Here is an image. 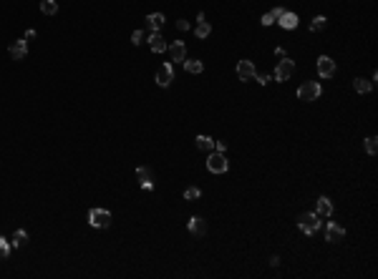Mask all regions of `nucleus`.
Masks as SVG:
<instances>
[{
	"label": "nucleus",
	"mask_w": 378,
	"mask_h": 279,
	"mask_svg": "<svg viewBox=\"0 0 378 279\" xmlns=\"http://www.w3.org/2000/svg\"><path fill=\"white\" fill-rule=\"evenodd\" d=\"M194 33H197V38H207V35L212 33V25L205 20V13H199V16H197V28H194Z\"/></svg>",
	"instance_id": "obj_14"
},
{
	"label": "nucleus",
	"mask_w": 378,
	"mask_h": 279,
	"mask_svg": "<svg viewBox=\"0 0 378 279\" xmlns=\"http://www.w3.org/2000/svg\"><path fill=\"white\" fill-rule=\"evenodd\" d=\"M199 196H202V192H199L197 186H189L187 192H184V199H187V201H197Z\"/></svg>",
	"instance_id": "obj_25"
},
{
	"label": "nucleus",
	"mask_w": 378,
	"mask_h": 279,
	"mask_svg": "<svg viewBox=\"0 0 378 279\" xmlns=\"http://www.w3.org/2000/svg\"><path fill=\"white\" fill-rule=\"evenodd\" d=\"M283 13H285V10H283V8H272V10H270V18H272V20H275V23H278V20H280V18H283Z\"/></svg>",
	"instance_id": "obj_29"
},
{
	"label": "nucleus",
	"mask_w": 378,
	"mask_h": 279,
	"mask_svg": "<svg viewBox=\"0 0 378 279\" xmlns=\"http://www.w3.org/2000/svg\"><path fill=\"white\" fill-rule=\"evenodd\" d=\"M89 222L96 229H106V227H111V211L109 209H91L89 211Z\"/></svg>",
	"instance_id": "obj_3"
},
{
	"label": "nucleus",
	"mask_w": 378,
	"mask_h": 279,
	"mask_svg": "<svg viewBox=\"0 0 378 279\" xmlns=\"http://www.w3.org/2000/svg\"><path fill=\"white\" fill-rule=\"evenodd\" d=\"M197 149L199 151H214V139H209V136H197Z\"/></svg>",
	"instance_id": "obj_19"
},
{
	"label": "nucleus",
	"mask_w": 378,
	"mask_h": 279,
	"mask_svg": "<svg viewBox=\"0 0 378 279\" xmlns=\"http://www.w3.org/2000/svg\"><path fill=\"white\" fill-rule=\"evenodd\" d=\"M184 68H187V73H202L205 70V66H202V61H184Z\"/></svg>",
	"instance_id": "obj_23"
},
{
	"label": "nucleus",
	"mask_w": 378,
	"mask_h": 279,
	"mask_svg": "<svg viewBox=\"0 0 378 279\" xmlns=\"http://www.w3.org/2000/svg\"><path fill=\"white\" fill-rule=\"evenodd\" d=\"M189 231H192L194 237H202V234L207 231L205 219H202V216H192V219H189Z\"/></svg>",
	"instance_id": "obj_15"
},
{
	"label": "nucleus",
	"mask_w": 378,
	"mask_h": 279,
	"mask_svg": "<svg viewBox=\"0 0 378 279\" xmlns=\"http://www.w3.org/2000/svg\"><path fill=\"white\" fill-rule=\"evenodd\" d=\"M323 28H325V18H323V16H315L313 23H310V31H313V33H321Z\"/></svg>",
	"instance_id": "obj_24"
},
{
	"label": "nucleus",
	"mask_w": 378,
	"mask_h": 279,
	"mask_svg": "<svg viewBox=\"0 0 378 279\" xmlns=\"http://www.w3.org/2000/svg\"><path fill=\"white\" fill-rule=\"evenodd\" d=\"M343 237H345V231H343V227H338V224H328V229H325V239L328 242H343Z\"/></svg>",
	"instance_id": "obj_12"
},
{
	"label": "nucleus",
	"mask_w": 378,
	"mask_h": 279,
	"mask_svg": "<svg viewBox=\"0 0 378 279\" xmlns=\"http://www.w3.org/2000/svg\"><path fill=\"white\" fill-rule=\"evenodd\" d=\"M10 257V244L5 239H0V262H5Z\"/></svg>",
	"instance_id": "obj_26"
},
{
	"label": "nucleus",
	"mask_w": 378,
	"mask_h": 279,
	"mask_svg": "<svg viewBox=\"0 0 378 279\" xmlns=\"http://www.w3.org/2000/svg\"><path fill=\"white\" fill-rule=\"evenodd\" d=\"M225 149H227V143H225V141H214V151L225 154Z\"/></svg>",
	"instance_id": "obj_30"
},
{
	"label": "nucleus",
	"mask_w": 378,
	"mask_h": 279,
	"mask_svg": "<svg viewBox=\"0 0 378 279\" xmlns=\"http://www.w3.org/2000/svg\"><path fill=\"white\" fill-rule=\"evenodd\" d=\"M298 227L302 234H315L318 229H321V216H318L315 211H305L298 216Z\"/></svg>",
	"instance_id": "obj_1"
},
{
	"label": "nucleus",
	"mask_w": 378,
	"mask_h": 279,
	"mask_svg": "<svg viewBox=\"0 0 378 279\" xmlns=\"http://www.w3.org/2000/svg\"><path fill=\"white\" fill-rule=\"evenodd\" d=\"M321 93H323V88H321V83H318V81H308V83H302L298 88V98L300 101H318V98H321Z\"/></svg>",
	"instance_id": "obj_2"
},
{
	"label": "nucleus",
	"mask_w": 378,
	"mask_h": 279,
	"mask_svg": "<svg viewBox=\"0 0 378 279\" xmlns=\"http://www.w3.org/2000/svg\"><path fill=\"white\" fill-rule=\"evenodd\" d=\"M283 28H285V31H295V28H298V16H295V13H283V18L278 20Z\"/></svg>",
	"instance_id": "obj_17"
},
{
	"label": "nucleus",
	"mask_w": 378,
	"mask_h": 279,
	"mask_svg": "<svg viewBox=\"0 0 378 279\" xmlns=\"http://www.w3.org/2000/svg\"><path fill=\"white\" fill-rule=\"evenodd\" d=\"M164 16H162V13H151V16H147V25L151 28V31H162V28H164Z\"/></svg>",
	"instance_id": "obj_18"
},
{
	"label": "nucleus",
	"mask_w": 378,
	"mask_h": 279,
	"mask_svg": "<svg viewBox=\"0 0 378 279\" xmlns=\"http://www.w3.org/2000/svg\"><path fill=\"white\" fill-rule=\"evenodd\" d=\"M177 28H179V31H189V23L182 18V20H177Z\"/></svg>",
	"instance_id": "obj_31"
},
{
	"label": "nucleus",
	"mask_w": 378,
	"mask_h": 279,
	"mask_svg": "<svg viewBox=\"0 0 378 279\" xmlns=\"http://www.w3.org/2000/svg\"><path fill=\"white\" fill-rule=\"evenodd\" d=\"M8 53H10L13 61H23V58L28 55V40H16V43L10 46Z\"/></svg>",
	"instance_id": "obj_10"
},
{
	"label": "nucleus",
	"mask_w": 378,
	"mask_h": 279,
	"mask_svg": "<svg viewBox=\"0 0 378 279\" xmlns=\"http://www.w3.org/2000/svg\"><path fill=\"white\" fill-rule=\"evenodd\" d=\"M171 81H174V70H171V63H164L162 68L156 70V83L162 86V88H167Z\"/></svg>",
	"instance_id": "obj_8"
},
{
	"label": "nucleus",
	"mask_w": 378,
	"mask_h": 279,
	"mask_svg": "<svg viewBox=\"0 0 378 279\" xmlns=\"http://www.w3.org/2000/svg\"><path fill=\"white\" fill-rule=\"evenodd\" d=\"M315 214H318V216H330V214H333V204H330L328 196H321V199H318Z\"/></svg>",
	"instance_id": "obj_16"
},
{
	"label": "nucleus",
	"mask_w": 378,
	"mask_h": 279,
	"mask_svg": "<svg viewBox=\"0 0 378 279\" xmlns=\"http://www.w3.org/2000/svg\"><path fill=\"white\" fill-rule=\"evenodd\" d=\"M136 176H139V181H141V189L151 192V189H154V184H151V179H154L151 169H149V166H139V169H136Z\"/></svg>",
	"instance_id": "obj_11"
},
{
	"label": "nucleus",
	"mask_w": 378,
	"mask_h": 279,
	"mask_svg": "<svg viewBox=\"0 0 378 279\" xmlns=\"http://www.w3.org/2000/svg\"><path fill=\"white\" fill-rule=\"evenodd\" d=\"M237 76H240V81H252V78L257 76L255 63H252V61H240V63H237Z\"/></svg>",
	"instance_id": "obj_7"
},
{
	"label": "nucleus",
	"mask_w": 378,
	"mask_h": 279,
	"mask_svg": "<svg viewBox=\"0 0 378 279\" xmlns=\"http://www.w3.org/2000/svg\"><path fill=\"white\" fill-rule=\"evenodd\" d=\"M376 141H378L376 136H371V139H366V154H371V156L376 154V149H378V143H376Z\"/></svg>",
	"instance_id": "obj_27"
},
{
	"label": "nucleus",
	"mask_w": 378,
	"mask_h": 279,
	"mask_svg": "<svg viewBox=\"0 0 378 279\" xmlns=\"http://www.w3.org/2000/svg\"><path fill=\"white\" fill-rule=\"evenodd\" d=\"M255 78H257V81H260V83H263V86H265V83H267V81H270V76H255Z\"/></svg>",
	"instance_id": "obj_32"
},
{
	"label": "nucleus",
	"mask_w": 378,
	"mask_h": 279,
	"mask_svg": "<svg viewBox=\"0 0 378 279\" xmlns=\"http://www.w3.org/2000/svg\"><path fill=\"white\" fill-rule=\"evenodd\" d=\"M13 246H23V244H28V231H23V229H18L16 234H13V242H10Z\"/></svg>",
	"instance_id": "obj_22"
},
{
	"label": "nucleus",
	"mask_w": 378,
	"mask_h": 279,
	"mask_svg": "<svg viewBox=\"0 0 378 279\" xmlns=\"http://www.w3.org/2000/svg\"><path fill=\"white\" fill-rule=\"evenodd\" d=\"M318 73H321V78H333L336 76V61L328 55H321L318 58Z\"/></svg>",
	"instance_id": "obj_6"
},
{
	"label": "nucleus",
	"mask_w": 378,
	"mask_h": 279,
	"mask_svg": "<svg viewBox=\"0 0 378 279\" xmlns=\"http://www.w3.org/2000/svg\"><path fill=\"white\" fill-rule=\"evenodd\" d=\"M144 40H147V35H144V31H134V33H132V43H134V46H141Z\"/></svg>",
	"instance_id": "obj_28"
},
{
	"label": "nucleus",
	"mask_w": 378,
	"mask_h": 279,
	"mask_svg": "<svg viewBox=\"0 0 378 279\" xmlns=\"http://www.w3.org/2000/svg\"><path fill=\"white\" fill-rule=\"evenodd\" d=\"M149 48H151L154 53H164V51H167V43H164V38H162V33H159V31H154V33L149 35Z\"/></svg>",
	"instance_id": "obj_13"
},
{
	"label": "nucleus",
	"mask_w": 378,
	"mask_h": 279,
	"mask_svg": "<svg viewBox=\"0 0 378 279\" xmlns=\"http://www.w3.org/2000/svg\"><path fill=\"white\" fill-rule=\"evenodd\" d=\"M207 169H209L212 174H225V171L229 169V161L225 158V154L214 151V154H209V158H207Z\"/></svg>",
	"instance_id": "obj_4"
},
{
	"label": "nucleus",
	"mask_w": 378,
	"mask_h": 279,
	"mask_svg": "<svg viewBox=\"0 0 378 279\" xmlns=\"http://www.w3.org/2000/svg\"><path fill=\"white\" fill-rule=\"evenodd\" d=\"M295 73V61H290V58H283V61L278 63V68H275V81H287L290 76Z\"/></svg>",
	"instance_id": "obj_5"
},
{
	"label": "nucleus",
	"mask_w": 378,
	"mask_h": 279,
	"mask_svg": "<svg viewBox=\"0 0 378 279\" xmlns=\"http://www.w3.org/2000/svg\"><path fill=\"white\" fill-rule=\"evenodd\" d=\"M167 51H169V58H171V61H177V63H182L184 58H187V48H184L182 40H174Z\"/></svg>",
	"instance_id": "obj_9"
},
{
	"label": "nucleus",
	"mask_w": 378,
	"mask_h": 279,
	"mask_svg": "<svg viewBox=\"0 0 378 279\" xmlns=\"http://www.w3.org/2000/svg\"><path fill=\"white\" fill-rule=\"evenodd\" d=\"M40 13H43V16H56L58 3H56V0H40Z\"/></svg>",
	"instance_id": "obj_20"
},
{
	"label": "nucleus",
	"mask_w": 378,
	"mask_h": 279,
	"mask_svg": "<svg viewBox=\"0 0 378 279\" xmlns=\"http://www.w3.org/2000/svg\"><path fill=\"white\" fill-rule=\"evenodd\" d=\"M353 88H356L358 93H368L371 88H373V81H366V78H356V81H353Z\"/></svg>",
	"instance_id": "obj_21"
}]
</instances>
